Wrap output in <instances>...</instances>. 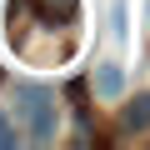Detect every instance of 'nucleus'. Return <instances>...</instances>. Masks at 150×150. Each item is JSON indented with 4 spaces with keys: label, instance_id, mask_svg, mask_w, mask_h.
<instances>
[{
    "label": "nucleus",
    "instance_id": "nucleus-4",
    "mask_svg": "<svg viewBox=\"0 0 150 150\" xmlns=\"http://www.w3.org/2000/svg\"><path fill=\"white\" fill-rule=\"evenodd\" d=\"M0 150H15V125L5 120V110H0Z\"/></svg>",
    "mask_w": 150,
    "mask_h": 150
},
{
    "label": "nucleus",
    "instance_id": "nucleus-2",
    "mask_svg": "<svg viewBox=\"0 0 150 150\" xmlns=\"http://www.w3.org/2000/svg\"><path fill=\"white\" fill-rule=\"evenodd\" d=\"M120 120H125V130H150V90H145V95H135V100L125 105V115H120Z\"/></svg>",
    "mask_w": 150,
    "mask_h": 150
},
{
    "label": "nucleus",
    "instance_id": "nucleus-1",
    "mask_svg": "<svg viewBox=\"0 0 150 150\" xmlns=\"http://www.w3.org/2000/svg\"><path fill=\"white\" fill-rule=\"evenodd\" d=\"M15 105L25 115V130L35 145H50L55 140V125H60V110H55V90L50 85H15Z\"/></svg>",
    "mask_w": 150,
    "mask_h": 150
},
{
    "label": "nucleus",
    "instance_id": "nucleus-3",
    "mask_svg": "<svg viewBox=\"0 0 150 150\" xmlns=\"http://www.w3.org/2000/svg\"><path fill=\"white\" fill-rule=\"evenodd\" d=\"M95 90H100V95H120V65H100Z\"/></svg>",
    "mask_w": 150,
    "mask_h": 150
}]
</instances>
